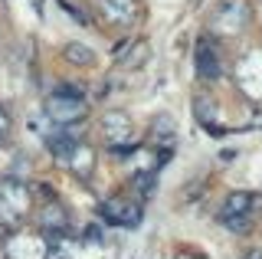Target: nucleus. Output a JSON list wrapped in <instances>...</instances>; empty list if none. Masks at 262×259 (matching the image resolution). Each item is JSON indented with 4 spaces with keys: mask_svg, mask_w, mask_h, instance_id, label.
<instances>
[{
    "mask_svg": "<svg viewBox=\"0 0 262 259\" xmlns=\"http://www.w3.org/2000/svg\"><path fill=\"white\" fill-rule=\"evenodd\" d=\"M170 128H174V125H170V118H167V115L154 121V135H164V138H170Z\"/></svg>",
    "mask_w": 262,
    "mask_h": 259,
    "instance_id": "4468645a",
    "label": "nucleus"
},
{
    "mask_svg": "<svg viewBox=\"0 0 262 259\" xmlns=\"http://www.w3.org/2000/svg\"><path fill=\"white\" fill-rule=\"evenodd\" d=\"M33 207V193L23 181H0V223H20Z\"/></svg>",
    "mask_w": 262,
    "mask_h": 259,
    "instance_id": "7ed1b4c3",
    "label": "nucleus"
},
{
    "mask_svg": "<svg viewBox=\"0 0 262 259\" xmlns=\"http://www.w3.org/2000/svg\"><path fill=\"white\" fill-rule=\"evenodd\" d=\"M259 197L249 190H239V193H229L223 210H220V220H223L233 233H249L252 223H256V213H259Z\"/></svg>",
    "mask_w": 262,
    "mask_h": 259,
    "instance_id": "f03ea898",
    "label": "nucleus"
},
{
    "mask_svg": "<svg viewBox=\"0 0 262 259\" xmlns=\"http://www.w3.org/2000/svg\"><path fill=\"white\" fill-rule=\"evenodd\" d=\"M4 243H7V226L0 223V246H4Z\"/></svg>",
    "mask_w": 262,
    "mask_h": 259,
    "instance_id": "2eb2a0df",
    "label": "nucleus"
},
{
    "mask_svg": "<svg viewBox=\"0 0 262 259\" xmlns=\"http://www.w3.org/2000/svg\"><path fill=\"white\" fill-rule=\"evenodd\" d=\"M135 193H138V197H151V193H154V171H138L135 174Z\"/></svg>",
    "mask_w": 262,
    "mask_h": 259,
    "instance_id": "9b49d317",
    "label": "nucleus"
},
{
    "mask_svg": "<svg viewBox=\"0 0 262 259\" xmlns=\"http://www.w3.org/2000/svg\"><path fill=\"white\" fill-rule=\"evenodd\" d=\"M105 223L112 226H138L141 223V204L138 200H128V197H112L98 207Z\"/></svg>",
    "mask_w": 262,
    "mask_h": 259,
    "instance_id": "39448f33",
    "label": "nucleus"
},
{
    "mask_svg": "<svg viewBox=\"0 0 262 259\" xmlns=\"http://www.w3.org/2000/svg\"><path fill=\"white\" fill-rule=\"evenodd\" d=\"M246 259H262V249H252V253L246 256Z\"/></svg>",
    "mask_w": 262,
    "mask_h": 259,
    "instance_id": "dca6fc26",
    "label": "nucleus"
},
{
    "mask_svg": "<svg viewBox=\"0 0 262 259\" xmlns=\"http://www.w3.org/2000/svg\"><path fill=\"white\" fill-rule=\"evenodd\" d=\"M43 112H46V118L53 121V125L69 128V125H76V121H82V118L89 115V105L82 102V92H79V89L62 85L59 92H53V95L46 99Z\"/></svg>",
    "mask_w": 262,
    "mask_h": 259,
    "instance_id": "f257e3e1",
    "label": "nucleus"
},
{
    "mask_svg": "<svg viewBox=\"0 0 262 259\" xmlns=\"http://www.w3.org/2000/svg\"><path fill=\"white\" fill-rule=\"evenodd\" d=\"M62 56H66V62H72V66H92V62H95L92 50H89V46H82V43H69L62 50Z\"/></svg>",
    "mask_w": 262,
    "mask_h": 259,
    "instance_id": "9d476101",
    "label": "nucleus"
},
{
    "mask_svg": "<svg viewBox=\"0 0 262 259\" xmlns=\"http://www.w3.org/2000/svg\"><path fill=\"white\" fill-rule=\"evenodd\" d=\"M131 53H135V56H118V59H121V66H141V62L147 59V43H135V46H131Z\"/></svg>",
    "mask_w": 262,
    "mask_h": 259,
    "instance_id": "f8f14e48",
    "label": "nucleus"
},
{
    "mask_svg": "<svg viewBox=\"0 0 262 259\" xmlns=\"http://www.w3.org/2000/svg\"><path fill=\"white\" fill-rule=\"evenodd\" d=\"M249 17H252V10H249L246 0H223L210 13V30L213 33H223V36H233L249 23Z\"/></svg>",
    "mask_w": 262,
    "mask_h": 259,
    "instance_id": "20e7f679",
    "label": "nucleus"
},
{
    "mask_svg": "<svg viewBox=\"0 0 262 259\" xmlns=\"http://www.w3.org/2000/svg\"><path fill=\"white\" fill-rule=\"evenodd\" d=\"M62 164H69V167H72V171H76L79 177H89V174H92V167H95V158H92V151H89L85 144L79 141L76 148L69 151V158H66Z\"/></svg>",
    "mask_w": 262,
    "mask_h": 259,
    "instance_id": "1a4fd4ad",
    "label": "nucleus"
},
{
    "mask_svg": "<svg viewBox=\"0 0 262 259\" xmlns=\"http://www.w3.org/2000/svg\"><path fill=\"white\" fill-rule=\"evenodd\" d=\"M196 72H200V79H216L220 76V56H216V46L210 43V39H200L196 43Z\"/></svg>",
    "mask_w": 262,
    "mask_h": 259,
    "instance_id": "6e6552de",
    "label": "nucleus"
},
{
    "mask_svg": "<svg viewBox=\"0 0 262 259\" xmlns=\"http://www.w3.org/2000/svg\"><path fill=\"white\" fill-rule=\"evenodd\" d=\"M102 132H105V138H108L115 155H125V148L131 144V138H135V135H131V118L125 112H105Z\"/></svg>",
    "mask_w": 262,
    "mask_h": 259,
    "instance_id": "423d86ee",
    "label": "nucleus"
},
{
    "mask_svg": "<svg viewBox=\"0 0 262 259\" xmlns=\"http://www.w3.org/2000/svg\"><path fill=\"white\" fill-rule=\"evenodd\" d=\"M10 128H13V118H10V112L0 105V141L10 138Z\"/></svg>",
    "mask_w": 262,
    "mask_h": 259,
    "instance_id": "ddd939ff",
    "label": "nucleus"
},
{
    "mask_svg": "<svg viewBox=\"0 0 262 259\" xmlns=\"http://www.w3.org/2000/svg\"><path fill=\"white\" fill-rule=\"evenodd\" d=\"M98 10L112 27H131L135 20V0H98Z\"/></svg>",
    "mask_w": 262,
    "mask_h": 259,
    "instance_id": "0eeeda50",
    "label": "nucleus"
}]
</instances>
